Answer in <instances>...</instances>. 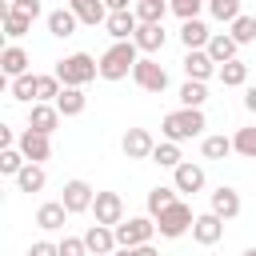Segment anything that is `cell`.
Returning a JSON list of instances; mask_svg holds the SVG:
<instances>
[{"label": "cell", "instance_id": "ffe728a7", "mask_svg": "<svg viewBox=\"0 0 256 256\" xmlns=\"http://www.w3.org/2000/svg\"><path fill=\"white\" fill-rule=\"evenodd\" d=\"M72 212L64 208V200H48V204H40L36 208V224L44 228V232H56V228H64V220H68Z\"/></svg>", "mask_w": 256, "mask_h": 256}, {"label": "cell", "instance_id": "f35d334b", "mask_svg": "<svg viewBox=\"0 0 256 256\" xmlns=\"http://www.w3.org/2000/svg\"><path fill=\"white\" fill-rule=\"evenodd\" d=\"M168 8H172L180 20H196L200 8H208V0H168Z\"/></svg>", "mask_w": 256, "mask_h": 256}, {"label": "cell", "instance_id": "7dc6e473", "mask_svg": "<svg viewBox=\"0 0 256 256\" xmlns=\"http://www.w3.org/2000/svg\"><path fill=\"white\" fill-rule=\"evenodd\" d=\"M104 4H108V12H124L128 8V0H104Z\"/></svg>", "mask_w": 256, "mask_h": 256}, {"label": "cell", "instance_id": "f546056e", "mask_svg": "<svg viewBox=\"0 0 256 256\" xmlns=\"http://www.w3.org/2000/svg\"><path fill=\"white\" fill-rule=\"evenodd\" d=\"M184 156H180V144L176 140H160L156 148H152V164H160V168H176Z\"/></svg>", "mask_w": 256, "mask_h": 256}, {"label": "cell", "instance_id": "681fc988", "mask_svg": "<svg viewBox=\"0 0 256 256\" xmlns=\"http://www.w3.org/2000/svg\"><path fill=\"white\" fill-rule=\"evenodd\" d=\"M244 256H256V244H252V248H244Z\"/></svg>", "mask_w": 256, "mask_h": 256}, {"label": "cell", "instance_id": "ee69618b", "mask_svg": "<svg viewBox=\"0 0 256 256\" xmlns=\"http://www.w3.org/2000/svg\"><path fill=\"white\" fill-rule=\"evenodd\" d=\"M132 256H160V252H156V248H152V240H148V244H136V248H132Z\"/></svg>", "mask_w": 256, "mask_h": 256}, {"label": "cell", "instance_id": "c3c4849f", "mask_svg": "<svg viewBox=\"0 0 256 256\" xmlns=\"http://www.w3.org/2000/svg\"><path fill=\"white\" fill-rule=\"evenodd\" d=\"M112 256H132V248H116V252H112Z\"/></svg>", "mask_w": 256, "mask_h": 256}, {"label": "cell", "instance_id": "44dd1931", "mask_svg": "<svg viewBox=\"0 0 256 256\" xmlns=\"http://www.w3.org/2000/svg\"><path fill=\"white\" fill-rule=\"evenodd\" d=\"M208 40H212V32H208V24L196 16V20H180V44L184 48H208Z\"/></svg>", "mask_w": 256, "mask_h": 256}, {"label": "cell", "instance_id": "7402d4cb", "mask_svg": "<svg viewBox=\"0 0 256 256\" xmlns=\"http://www.w3.org/2000/svg\"><path fill=\"white\" fill-rule=\"evenodd\" d=\"M68 8L80 16V24H92V28L108 20V4L104 0H68Z\"/></svg>", "mask_w": 256, "mask_h": 256}, {"label": "cell", "instance_id": "1f68e13d", "mask_svg": "<svg viewBox=\"0 0 256 256\" xmlns=\"http://www.w3.org/2000/svg\"><path fill=\"white\" fill-rule=\"evenodd\" d=\"M28 28H32V20H28V16H20V12L4 8V36H8V40H20Z\"/></svg>", "mask_w": 256, "mask_h": 256}, {"label": "cell", "instance_id": "e575fe53", "mask_svg": "<svg viewBox=\"0 0 256 256\" xmlns=\"http://www.w3.org/2000/svg\"><path fill=\"white\" fill-rule=\"evenodd\" d=\"M232 148H236L240 156H248V160H256V124H248V128H240V132L232 136Z\"/></svg>", "mask_w": 256, "mask_h": 256}, {"label": "cell", "instance_id": "d4e9b609", "mask_svg": "<svg viewBox=\"0 0 256 256\" xmlns=\"http://www.w3.org/2000/svg\"><path fill=\"white\" fill-rule=\"evenodd\" d=\"M28 52L20 48V44H8L4 52H0V68H4V76H24L28 72Z\"/></svg>", "mask_w": 256, "mask_h": 256}, {"label": "cell", "instance_id": "2e32d148", "mask_svg": "<svg viewBox=\"0 0 256 256\" xmlns=\"http://www.w3.org/2000/svg\"><path fill=\"white\" fill-rule=\"evenodd\" d=\"M28 128H36V132H56L60 128V108L56 104H44V100H36L32 104V112H28Z\"/></svg>", "mask_w": 256, "mask_h": 256}, {"label": "cell", "instance_id": "f6af8a7d", "mask_svg": "<svg viewBox=\"0 0 256 256\" xmlns=\"http://www.w3.org/2000/svg\"><path fill=\"white\" fill-rule=\"evenodd\" d=\"M12 140H16V136H12V128H4V124H0V148H12Z\"/></svg>", "mask_w": 256, "mask_h": 256}, {"label": "cell", "instance_id": "836d02e7", "mask_svg": "<svg viewBox=\"0 0 256 256\" xmlns=\"http://www.w3.org/2000/svg\"><path fill=\"white\" fill-rule=\"evenodd\" d=\"M200 148H204V160H224L228 152H236L228 136H204V144H200Z\"/></svg>", "mask_w": 256, "mask_h": 256}, {"label": "cell", "instance_id": "277c9868", "mask_svg": "<svg viewBox=\"0 0 256 256\" xmlns=\"http://www.w3.org/2000/svg\"><path fill=\"white\" fill-rule=\"evenodd\" d=\"M192 220H196V216H192V208H188L184 200H176V204H168V208L156 216V232H160V236H168V240H176V236H184V232L192 228Z\"/></svg>", "mask_w": 256, "mask_h": 256}, {"label": "cell", "instance_id": "8992f818", "mask_svg": "<svg viewBox=\"0 0 256 256\" xmlns=\"http://www.w3.org/2000/svg\"><path fill=\"white\" fill-rule=\"evenodd\" d=\"M132 80H136L144 92H164V88H168V72H164V64H156L152 56H140V60H136Z\"/></svg>", "mask_w": 256, "mask_h": 256}, {"label": "cell", "instance_id": "484cf974", "mask_svg": "<svg viewBox=\"0 0 256 256\" xmlns=\"http://www.w3.org/2000/svg\"><path fill=\"white\" fill-rule=\"evenodd\" d=\"M44 184H48V176H44V168H40V164H32V160L16 172V188H20V192H40Z\"/></svg>", "mask_w": 256, "mask_h": 256}, {"label": "cell", "instance_id": "60d3db41", "mask_svg": "<svg viewBox=\"0 0 256 256\" xmlns=\"http://www.w3.org/2000/svg\"><path fill=\"white\" fill-rule=\"evenodd\" d=\"M84 252H88L84 236H64L60 240V256H84Z\"/></svg>", "mask_w": 256, "mask_h": 256}, {"label": "cell", "instance_id": "b9f144b4", "mask_svg": "<svg viewBox=\"0 0 256 256\" xmlns=\"http://www.w3.org/2000/svg\"><path fill=\"white\" fill-rule=\"evenodd\" d=\"M8 8H12V12H20V16H28V20H36V16H40V0H12Z\"/></svg>", "mask_w": 256, "mask_h": 256}, {"label": "cell", "instance_id": "d590c367", "mask_svg": "<svg viewBox=\"0 0 256 256\" xmlns=\"http://www.w3.org/2000/svg\"><path fill=\"white\" fill-rule=\"evenodd\" d=\"M12 100H36V76L24 72V76H12Z\"/></svg>", "mask_w": 256, "mask_h": 256}, {"label": "cell", "instance_id": "603a6c76", "mask_svg": "<svg viewBox=\"0 0 256 256\" xmlns=\"http://www.w3.org/2000/svg\"><path fill=\"white\" fill-rule=\"evenodd\" d=\"M76 24H80V16H76L72 8H56V12H48V32L60 36V40L76 36Z\"/></svg>", "mask_w": 256, "mask_h": 256}, {"label": "cell", "instance_id": "7c38bea8", "mask_svg": "<svg viewBox=\"0 0 256 256\" xmlns=\"http://www.w3.org/2000/svg\"><path fill=\"white\" fill-rule=\"evenodd\" d=\"M220 236H224V220H220V216H216L212 208H208L204 216H196V220H192V240H196V244L212 248V244H216Z\"/></svg>", "mask_w": 256, "mask_h": 256}, {"label": "cell", "instance_id": "cb8c5ba5", "mask_svg": "<svg viewBox=\"0 0 256 256\" xmlns=\"http://www.w3.org/2000/svg\"><path fill=\"white\" fill-rule=\"evenodd\" d=\"M236 40H232V32H212V40H208V56L216 60V64H228V60H236Z\"/></svg>", "mask_w": 256, "mask_h": 256}, {"label": "cell", "instance_id": "30bf717a", "mask_svg": "<svg viewBox=\"0 0 256 256\" xmlns=\"http://www.w3.org/2000/svg\"><path fill=\"white\" fill-rule=\"evenodd\" d=\"M92 212H96V224H120L124 220V200H120V192H96V200H92Z\"/></svg>", "mask_w": 256, "mask_h": 256}, {"label": "cell", "instance_id": "d6a6232c", "mask_svg": "<svg viewBox=\"0 0 256 256\" xmlns=\"http://www.w3.org/2000/svg\"><path fill=\"white\" fill-rule=\"evenodd\" d=\"M60 88H64V84H60V76H56V72H52V76H36V100L52 104V100L60 96ZM36 100H32V104H36Z\"/></svg>", "mask_w": 256, "mask_h": 256}, {"label": "cell", "instance_id": "8fae6325", "mask_svg": "<svg viewBox=\"0 0 256 256\" xmlns=\"http://www.w3.org/2000/svg\"><path fill=\"white\" fill-rule=\"evenodd\" d=\"M172 184H176V192H204V168L200 164H192V160H180L176 168H172Z\"/></svg>", "mask_w": 256, "mask_h": 256}, {"label": "cell", "instance_id": "f1b7e54d", "mask_svg": "<svg viewBox=\"0 0 256 256\" xmlns=\"http://www.w3.org/2000/svg\"><path fill=\"white\" fill-rule=\"evenodd\" d=\"M176 100H180L184 108H200V104L208 100V88H204V80H184V84H180V92H176Z\"/></svg>", "mask_w": 256, "mask_h": 256}, {"label": "cell", "instance_id": "7bdbcfd3", "mask_svg": "<svg viewBox=\"0 0 256 256\" xmlns=\"http://www.w3.org/2000/svg\"><path fill=\"white\" fill-rule=\"evenodd\" d=\"M28 256H60V244H48V240H36L28 248Z\"/></svg>", "mask_w": 256, "mask_h": 256}, {"label": "cell", "instance_id": "52a82bcc", "mask_svg": "<svg viewBox=\"0 0 256 256\" xmlns=\"http://www.w3.org/2000/svg\"><path fill=\"white\" fill-rule=\"evenodd\" d=\"M16 148H20L32 164H44V160L52 156V140H48V132H36V128H24L20 140H16Z\"/></svg>", "mask_w": 256, "mask_h": 256}, {"label": "cell", "instance_id": "4fadbf2b", "mask_svg": "<svg viewBox=\"0 0 256 256\" xmlns=\"http://www.w3.org/2000/svg\"><path fill=\"white\" fill-rule=\"evenodd\" d=\"M84 244H88V252H96V256H112V252L120 248L112 224H92V228L84 232Z\"/></svg>", "mask_w": 256, "mask_h": 256}, {"label": "cell", "instance_id": "9a60e30c", "mask_svg": "<svg viewBox=\"0 0 256 256\" xmlns=\"http://www.w3.org/2000/svg\"><path fill=\"white\" fill-rule=\"evenodd\" d=\"M104 28H108V36H112V40H132V36H136V28H140V16H136L132 8H124V12H108Z\"/></svg>", "mask_w": 256, "mask_h": 256}, {"label": "cell", "instance_id": "9c48e42d", "mask_svg": "<svg viewBox=\"0 0 256 256\" xmlns=\"http://www.w3.org/2000/svg\"><path fill=\"white\" fill-rule=\"evenodd\" d=\"M60 200H64V208L76 216V212H92V200H96V192H92V184H88V180H68Z\"/></svg>", "mask_w": 256, "mask_h": 256}, {"label": "cell", "instance_id": "bcb514c9", "mask_svg": "<svg viewBox=\"0 0 256 256\" xmlns=\"http://www.w3.org/2000/svg\"><path fill=\"white\" fill-rule=\"evenodd\" d=\"M244 104H248V108H252V112H256V84H252V88H248V92H244Z\"/></svg>", "mask_w": 256, "mask_h": 256}, {"label": "cell", "instance_id": "83f0119b", "mask_svg": "<svg viewBox=\"0 0 256 256\" xmlns=\"http://www.w3.org/2000/svg\"><path fill=\"white\" fill-rule=\"evenodd\" d=\"M220 84L224 88H240V84H248V64L244 60H228V64H220Z\"/></svg>", "mask_w": 256, "mask_h": 256}, {"label": "cell", "instance_id": "8d00e7d4", "mask_svg": "<svg viewBox=\"0 0 256 256\" xmlns=\"http://www.w3.org/2000/svg\"><path fill=\"white\" fill-rule=\"evenodd\" d=\"M24 164H28V156H24L20 148H0V172H4V176H16Z\"/></svg>", "mask_w": 256, "mask_h": 256}, {"label": "cell", "instance_id": "d6986e66", "mask_svg": "<svg viewBox=\"0 0 256 256\" xmlns=\"http://www.w3.org/2000/svg\"><path fill=\"white\" fill-rule=\"evenodd\" d=\"M52 104L60 108V116H80V112L88 108V96H84V88H76V84H64V88H60V96H56Z\"/></svg>", "mask_w": 256, "mask_h": 256}, {"label": "cell", "instance_id": "74e56055", "mask_svg": "<svg viewBox=\"0 0 256 256\" xmlns=\"http://www.w3.org/2000/svg\"><path fill=\"white\" fill-rule=\"evenodd\" d=\"M232 40L236 44H252L256 40V16H236L232 20Z\"/></svg>", "mask_w": 256, "mask_h": 256}, {"label": "cell", "instance_id": "6da1fadb", "mask_svg": "<svg viewBox=\"0 0 256 256\" xmlns=\"http://www.w3.org/2000/svg\"><path fill=\"white\" fill-rule=\"evenodd\" d=\"M136 60H140L136 40H112V48L100 56V76H104V80H124V76L136 68Z\"/></svg>", "mask_w": 256, "mask_h": 256}, {"label": "cell", "instance_id": "5bb4252c", "mask_svg": "<svg viewBox=\"0 0 256 256\" xmlns=\"http://www.w3.org/2000/svg\"><path fill=\"white\" fill-rule=\"evenodd\" d=\"M184 72H188V80H208L212 72H220V64L208 56V48H188L184 52Z\"/></svg>", "mask_w": 256, "mask_h": 256}, {"label": "cell", "instance_id": "ac0fdd59", "mask_svg": "<svg viewBox=\"0 0 256 256\" xmlns=\"http://www.w3.org/2000/svg\"><path fill=\"white\" fill-rule=\"evenodd\" d=\"M132 40H136V48H140L144 56H152V52H160V48H164L168 32H164V24H140Z\"/></svg>", "mask_w": 256, "mask_h": 256}, {"label": "cell", "instance_id": "4dcf8cb0", "mask_svg": "<svg viewBox=\"0 0 256 256\" xmlns=\"http://www.w3.org/2000/svg\"><path fill=\"white\" fill-rule=\"evenodd\" d=\"M168 204H176V184L168 188V184H156L152 192H148V216H160Z\"/></svg>", "mask_w": 256, "mask_h": 256}, {"label": "cell", "instance_id": "4316f807", "mask_svg": "<svg viewBox=\"0 0 256 256\" xmlns=\"http://www.w3.org/2000/svg\"><path fill=\"white\" fill-rule=\"evenodd\" d=\"M132 12L140 16V24H164V12H172V8H168V0H136Z\"/></svg>", "mask_w": 256, "mask_h": 256}, {"label": "cell", "instance_id": "ab89813d", "mask_svg": "<svg viewBox=\"0 0 256 256\" xmlns=\"http://www.w3.org/2000/svg\"><path fill=\"white\" fill-rule=\"evenodd\" d=\"M208 12H212L216 20H228V24H232V20L240 16V0H208Z\"/></svg>", "mask_w": 256, "mask_h": 256}, {"label": "cell", "instance_id": "3957f363", "mask_svg": "<svg viewBox=\"0 0 256 256\" xmlns=\"http://www.w3.org/2000/svg\"><path fill=\"white\" fill-rule=\"evenodd\" d=\"M56 76H60V84H76V88H84L88 80L100 76V60L88 56V52H72V56H64V60H56Z\"/></svg>", "mask_w": 256, "mask_h": 256}, {"label": "cell", "instance_id": "e0dca14e", "mask_svg": "<svg viewBox=\"0 0 256 256\" xmlns=\"http://www.w3.org/2000/svg\"><path fill=\"white\" fill-rule=\"evenodd\" d=\"M212 212H216L220 220H236V216H240V192L228 188V184H220V188L212 192Z\"/></svg>", "mask_w": 256, "mask_h": 256}, {"label": "cell", "instance_id": "7a4b0ae2", "mask_svg": "<svg viewBox=\"0 0 256 256\" xmlns=\"http://www.w3.org/2000/svg\"><path fill=\"white\" fill-rule=\"evenodd\" d=\"M160 132H164V140L184 144V140H192V136H200V132H204V112H200V108H184V104H180L176 112H168V116H164Z\"/></svg>", "mask_w": 256, "mask_h": 256}, {"label": "cell", "instance_id": "5b68a950", "mask_svg": "<svg viewBox=\"0 0 256 256\" xmlns=\"http://www.w3.org/2000/svg\"><path fill=\"white\" fill-rule=\"evenodd\" d=\"M156 236V216H128L116 224V240L120 248H136V244H148Z\"/></svg>", "mask_w": 256, "mask_h": 256}, {"label": "cell", "instance_id": "ba28073f", "mask_svg": "<svg viewBox=\"0 0 256 256\" xmlns=\"http://www.w3.org/2000/svg\"><path fill=\"white\" fill-rule=\"evenodd\" d=\"M120 148H124V156H128V160H152L156 140H152V132H148V128H128V132H124V140H120Z\"/></svg>", "mask_w": 256, "mask_h": 256}]
</instances>
